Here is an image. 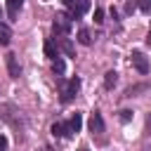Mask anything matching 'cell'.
Returning <instances> with one entry per match:
<instances>
[{"mask_svg":"<svg viewBox=\"0 0 151 151\" xmlns=\"http://www.w3.org/2000/svg\"><path fill=\"white\" fill-rule=\"evenodd\" d=\"M101 21H104V9L97 7V9H94V24H101Z\"/></svg>","mask_w":151,"mask_h":151,"instance_id":"obj_19","label":"cell"},{"mask_svg":"<svg viewBox=\"0 0 151 151\" xmlns=\"http://www.w3.org/2000/svg\"><path fill=\"white\" fill-rule=\"evenodd\" d=\"M0 120L9 123L12 127H19V123H21L19 109H17L14 104H0Z\"/></svg>","mask_w":151,"mask_h":151,"instance_id":"obj_2","label":"cell"},{"mask_svg":"<svg viewBox=\"0 0 151 151\" xmlns=\"http://www.w3.org/2000/svg\"><path fill=\"white\" fill-rule=\"evenodd\" d=\"M52 31L57 35H66L71 31V14H57L52 21Z\"/></svg>","mask_w":151,"mask_h":151,"instance_id":"obj_3","label":"cell"},{"mask_svg":"<svg viewBox=\"0 0 151 151\" xmlns=\"http://www.w3.org/2000/svg\"><path fill=\"white\" fill-rule=\"evenodd\" d=\"M78 42H80V45H92V35H90L87 28H80V31H78Z\"/></svg>","mask_w":151,"mask_h":151,"instance_id":"obj_16","label":"cell"},{"mask_svg":"<svg viewBox=\"0 0 151 151\" xmlns=\"http://www.w3.org/2000/svg\"><path fill=\"white\" fill-rule=\"evenodd\" d=\"M21 2L24 0H7V14H9V19H17V12L21 7Z\"/></svg>","mask_w":151,"mask_h":151,"instance_id":"obj_12","label":"cell"},{"mask_svg":"<svg viewBox=\"0 0 151 151\" xmlns=\"http://www.w3.org/2000/svg\"><path fill=\"white\" fill-rule=\"evenodd\" d=\"M137 7L146 14H151V0H137Z\"/></svg>","mask_w":151,"mask_h":151,"instance_id":"obj_18","label":"cell"},{"mask_svg":"<svg viewBox=\"0 0 151 151\" xmlns=\"http://www.w3.org/2000/svg\"><path fill=\"white\" fill-rule=\"evenodd\" d=\"M68 7H71V12H68V14H71V19H80V17L90 9V0H73Z\"/></svg>","mask_w":151,"mask_h":151,"instance_id":"obj_4","label":"cell"},{"mask_svg":"<svg viewBox=\"0 0 151 151\" xmlns=\"http://www.w3.org/2000/svg\"><path fill=\"white\" fill-rule=\"evenodd\" d=\"M146 45L151 47V31H149V35H146Z\"/></svg>","mask_w":151,"mask_h":151,"instance_id":"obj_23","label":"cell"},{"mask_svg":"<svg viewBox=\"0 0 151 151\" xmlns=\"http://www.w3.org/2000/svg\"><path fill=\"white\" fill-rule=\"evenodd\" d=\"M45 54H47L50 59L59 57V47H57V42H54V40H47V42H45Z\"/></svg>","mask_w":151,"mask_h":151,"instance_id":"obj_13","label":"cell"},{"mask_svg":"<svg viewBox=\"0 0 151 151\" xmlns=\"http://www.w3.org/2000/svg\"><path fill=\"white\" fill-rule=\"evenodd\" d=\"M7 71H9V78H19V73H21V66L14 54H7Z\"/></svg>","mask_w":151,"mask_h":151,"instance_id":"obj_8","label":"cell"},{"mask_svg":"<svg viewBox=\"0 0 151 151\" xmlns=\"http://www.w3.org/2000/svg\"><path fill=\"white\" fill-rule=\"evenodd\" d=\"M68 125H71L73 132H80V127H83V116H80V113H73L71 120H68Z\"/></svg>","mask_w":151,"mask_h":151,"instance_id":"obj_15","label":"cell"},{"mask_svg":"<svg viewBox=\"0 0 151 151\" xmlns=\"http://www.w3.org/2000/svg\"><path fill=\"white\" fill-rule=\"evenodd\" d=\"M59 90H61V101L68 104V101L78 94V90H80V78H71L68 83H64V80L59 78Z\"/></svg>","mask_w":151,"mask_h":151,"instance_id":"obj_1","label":"cell"},{"mask_svg":"<svg viewBox=\"0 0 151 151\" xmlns=\"http://www.w3.org/2000/svg\"><path fill=\"white\" fill-rule=\"evenodd\" d=\"M87 127H90V132H92V134H101V132H104V118H101V113H99V111H94V113L90 116Z\"/></svg>","mask_w":151,"mask_h":151,"instance_id":"obj_6","label":"cell"},{"mask_svg":"<svg viewBox=\"0 0 151 151\" xmlns=\"http://www.w3.org/2000/svg\"><path fill=\"white\" fill-rule=\"evenodd\" d=\"M57 47H59L64 54L73 57V45H71V40H66V38H59V40H57Z\"/></svg>","mask_w":151,"mask_h":151,"instance_id":"obj_9","label":"cell"},{"mask_svg":"<svg viewBox=\"0 0 151 151\" xmlns=\"http://www.w3.org/2000/svg\"><path fill=\"white\" fill-rule=\"evenodd\" d=\"M9 42H12V31L9 26L0 24V45H9Z\"/></svg>","mask_w":151,"mask_h":151,"instance_id":"obj_11","label":"cell"},{"mask_svg":"<svg viewBox=\"0 0 151 151\" xmlns=\"http://www.w3.org/2000/svg\"><path fill=\"white\" fill-rule=\"evenodd\" d=\"M50 132H52L54 137H61V139H66V137H71V134H73V130H71V125H68V123H54V125L50 127Z\"/></svg>","mask_w":151,"mask_h":151,"instance_id":"obj_7","label":"cell"},{"mask_svg":"<svg viewBox=\"0 0 151 151\" xmlns=\"http://www.w3.org/2000/svg\"><path fill=\"white\" fill-rule=\"evenodd\" d=\"M120 120H123V123H130V120H132V111L123 109V111H120Z\"/></svg>","mask_w":151,"mask_h":151,"instance_id":"obj_20","label":"cell"},{"mask_svg":"<svg viewBox=\"0 0 151 151\" xmlns=\"http://www.w3.org/2000/svg\"><path fill=\"white\" fill-rule=\"evenodd\" d=\"M61 2H64V5H66V7H68V5H71V2H73V0H61Z\"/></svg>","mask_w":151,"mask_h":151,"instance_id":"obj_24","label":"cell"},{"mask_svg":"<svg viewBox=\"0 0 151 151\" xmlns=\"http://www.w3.org/2000/svg\"><path fill=\"white\" fill-rule=\"evenodd\" d=\"M130 61H132V66L139 71V73H149V59L142 54V52H132V57H130Z\"/></svg>","mask_w":151,"mask_h":151,"instance_id":"obj_5","label":"cell"},{"mask_svg":"<svg viewBox=\"0 0 151 151\" xmlns=\"http://www.w3.org/2000/svg\"><path fill=\"white\" fill-rule=\"evenodd\" d=\"M0 149H7V137L0 134Z\"/></svg>","mask_w":151,"mask_h":151,"instance_id":"obj_22","label":"cell"},{"mask_svg":"<svg viewBox=\"0 0 151 151\" xmlns=\"http://www.w3.org/2000/svg\"><path fill=\"white\" fill-rule=\"evenodd\" d=\"M116 83H118V73H116V71H106V76H104V87H106V90H113Z\"/></svg>","mask_w":151,"mask_h":151,"instance_id":"obj_10","label":"cell"},{"mask_svg":"<svg viewBox=\"0 0 151 151\" xmlns=\"http://www.w3.org/2000/svg\"><path fill=\"white\" fill-rule=\"evenodd\" d=\"M52 71H54L57 76H61V73L66 71V64H64L61 57H54V59H52Z\"/></svg>","mask_w":151,"mask_h":151,"instance_id":"obj_14","label":"cell"},{"mask_svg":"<svg viewBox=\"0 0 151 151\" xmlns=\"http://www.w3.org/2000/svg\"><path fill=\"white\" fill-rule=\"evenodd\" d=\"M134 9H137V0H127V2H125V12H127V14H132Z\"/></svg>","mask_w":151,"mask_h":151,"instance_id":"obj_21","label":"cell"},{"mask_svg":"<svg viewBox=\"0 0 151 151\" xmlns=\"http://www.w3.org/2000/svg\"><path fill=\"white\" fill-rule=\"evenodd\" d=\"M142 90H149V85H132L125 90V97H137V92H142Z\"/></svg>","mask_w":151,"mask_h":151,"instance_id":"obj_17","label":"cell"}]
</instances>
